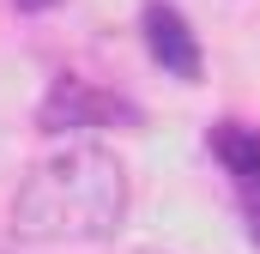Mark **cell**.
I'll list each match as a JSON object with an SVG mask.
<instances>
[{
  "label": "cell",
  "instance_id": "obj_2",
  "mask_svg": "<svg viewBox=\"0 0 260 254\" xmlns=\"http://www.w3.org/2000/svg\"><path fill=\"white\" fill-rule=\"evenodd\" d=\"M145 37H151V55L170 67V73H182V79L200 73V49H194V37H188V24H182V12L151 6L145 12Z\"/></svg>",
  "mask_w": 260,
  "mask_h": 254
},
{
  "label": "cell",
  "instance_id": "obj_1",
  "mask_svg": "<svg viewBox=\"0 0 260 254\" xmlns=\"http://www.w3.org/2000/svg\"><path fill=\"white\" fill-rule=\"evenodd\" d=\"M127 170L109 145L67 139L43 151L12 194V230L24 242H109L127 224Z\"/></svg>",
  "mask_w": 260,
  "mask_h": 254
}]
</instances>
